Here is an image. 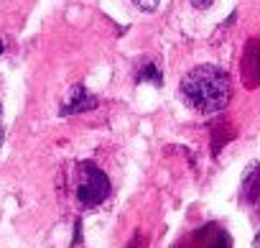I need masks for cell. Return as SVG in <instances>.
<instances>
[{
  "instance_id": "cell-1",
  "label": "cell",
  "mask_w": 260,
  "mask_h": 248,
  "mask_svg": "<svg viewBox=\"0 0 260 248\" xmlns=\"http://www.w3.org/2000/svg\"><path fill=\"white\" fill-rule=\"evenodd\" d=\"M179 92H181V100L191 110L202 115H212L227 107L232 97V85L224 69L214 64H199L181 79Z\"/></svg>"
},
{
  "instance_id": "cell-2",
  "label": "cell",
  "mask_w": 260,
  "mask_h": 248,
  "mask_svg": "<svg viewBox=\"0 0 260 248\" xmlns=\"http://www.w3.org/2000/svg\"><path fill=\"white\" fill-rule=\"evenodd\" d=\"M112 192L110 177L94 161H77L74 167V197L82 210H92L102 205Z\"/></svg>"
},
{
  "instance_id": "cell-3",
  "label": "cell",
  "mask_w": 260,
  "mask_h": 248,
  "mask_svg": "<svg viewBox=\"0 0 260 248\" xmlns=\"http://www.w3.org/2000/svg\"><path fill=\"white\" fill-rule=\"evenodd\" d=\"M100 105V97L92 95L84 85H74L69 90V95L64 97L61 107H59V115L67 118V115H79V113H89Z\"/></svg>"
},
{
  "instance_id": "cell-4",
  "label": "cell",
  "mask_w": 260,
  "mask_h": 248,
  "mask_svg": "<svg viewBox=\"0 0 260 248\" xmlns=\"http://www.w3.org/2000/svg\"><path fill=\"white\" fill-rule=\"evenodd\" d=\"M136 82H151V85L161 87V85H164V74H161L158 64H153V62H146V64L138 69V74H136Z\"/></svg>"
},
{
  "instance_id": "cell-5",
  "label": "cell",
  "mask_w": 260,
  "mask_h": 248,
  "mask_svg": "<svg viewBox=\"0 0 260 248\" xmlns=\"http://www.w3.org/2000/svg\"><path fill=\"white\" fill-rule=\"evenodd\" d=\"M133 3L143 11V13H153L156 8H158V3H161V0H133Z\"/></svg>"
},
{
  "instance_id": "cell-6",
  "label": "cell",
  "mask_w": 260,
  "mask_h": 248,
  "mask_svg": "<svg viewBox=\"0 0 260 248\" xmlns=\"http://www.w3.org/2000/svg\"><path fill=\"white\" fill-rule=\"evenodd\" d=\"M191 6H194V8H209L212 0H191Z\"/></svg>"
},
{
  "instance_id": "cell-7",
  "label": "cell",
  "mask_w": 260,
  "mask_h": 248,
  "mask_svg": "<svg viewBox=\"0 0 260 248\" xmlns=\"http://www.w3.org/2000/svg\"><path fill=\"white\" fill-rule=\"evenodd\" d=\"M3 136H6V131H3V120H0V144H3Z\"/></svg>"
},
{
  "instance_id": "cell-8",
  "label": "cell",
  "mask_w": 260,
  "mask_h": 248,
  "mask_svg": "<svg viewBox=\"0 0 260 248\" xmlns=\"http://www.w3.org/2000/svg\"><path fill=\"white\" fill-rule=\"evenodd\" d=\"M3 49H6V46H3V41H0V54H3Z\"/></svg>"
}]
</instances>
